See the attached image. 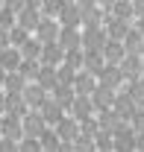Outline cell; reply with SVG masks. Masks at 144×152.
Returning <instances> with one entry per match:
<instances>
[{
  "mask_svg": "<svg viewBox=\"0 0 144 152\" xmlns=\"http://www.w3.org/2000/svg\"><path fill=\"white\" fill-rule=\"evenodd\" d=\"M0 137L21 143V140H24V120L15 117V114H3V117H0Z\"/></svg>",
  "mask_w": 144,
  "mask_h": 152,
  "instance_id": "1",
  "label": "cell"
},
{
  "mask_svg": "<svg viewBox=\"0 0 144 152\" xmlns=\"http://www.w3.org/2000/svg\"><path fill=\"white\" fill-rule=\"evenodd\" d=\"M106 41H109V35L103 26H85L82 29V50H100L103 53Z\"/></svg>",
  "mask_w": 144,
  "mask_h": 152,
  "instance_id": "2",
  "label": "cell"
},
{
  "mask_svg": "<svg viewBox=\"0 0 144 152\" xmlns=\"http://www.w3.org/2000/svg\"><path fill=\"white\" fill-rule=\"evenodd\" d=\"M71 117L82 126V123H88V120H94V105H91V96H73L71 102Z\"/></svg>",
  "mask_w": 144,
  "mask_h": 152,
  "instance_id": "3",
  "label": "cell"
},
{
  "mask_svg": "<svg viewBox=\"0 0 144 152\" xmlns=\"http://www.w3.org/2000/svg\"><path fill=\"white\" fill-rule=\"evenodd\" d=\"M97 85H103V88H109V91H121V85H124V76H121V67L118 64H106L103 70H100V76H97Z\"/></svg>",
  "mask_w": 144,
  "mask_h": 152,
  "instance_id": "4",
  "label": "cell"
},
{
  "mask_svg": "<svg viewBox=\"0 0 144 152\" xmlns=\"http://www.w3.org/2000/svg\"><path fill=\"white\" fill-rule=\"evenodd\" d=\"M38 114H41V120H44L47 126H53V129H56V126H59V120L65 117V108H62V105L56 102L53 96H47V99L41 102V108H38Z\"/></svg>",
  "mask_w": 144,
  "mask_h": 152,
  "instance_id": "5",
  "label": "cell"
},
{
  "mask_svg": "<svg viewBox=\"0 0 144 152\" xmlns=\"http://www.w3.org/2000/svg\"><path fill=\"white\" fill-rule=\"evenodd\" d=\"M59 26H68V29H79L82 26V15H79V6L73 3V0H68L65 6H62V12H59Z\"/></svg>",
  "mask_w": 144,
  "mask_h": 152,
  "instance_id": "6",
  "label": "cell"
},
{
  "mask_svg": "<svg viewBox=\"0 0 144 152\" xmlns=\"http://www.w3.org/2000/svg\"><path fill=\"white\" fill-rule=\"evenodd\" d=\"M53 132H56V137H59L62 143H73V140L79 137V123H76L73 117H68V114H65V117L59 120V126H56Z\"/></svg>",
  "mask_w": 144,
  "mask_h": 152,
  "instance_id": "7",
  "label": "cell"
},
{
  "mask_svg": "<svg viewBox=\"0 0 144 152\" xmlns=\"http://www.w3.org/2000/svg\"><path fill=\"white\" fill-rule=\"evenodd\" d=\"M24 105H27V108H33V111H38V108H41V102H44V99H47V91H44V88H41V85H36V82H27V88H24Z\"/></svg>",
  "mask_w": 144,
  "mask_h": 152,
  "instance_id": "8",
  "label": "cell"
},
{
  "mask_svg": "<svg viewBox=\"0 0 144 152\" xmlns=\"http://www.w3.org/2000/svg\"><path fill=\"white\" fill-rule=\"evenodd\" d=\"M103 29H106L109 41H121V44H124V38H126V32L132 29V23H129V20H118V18H112V15H106Z\"/></svg>",
  "mask_w": 144,
  "mask_h": 152,
  "instance_id": "9",
  "label": "cell"
},
{
  "mask_svg": "<svg viewBox=\"0 0 144 152\" xmlns=\"http://www.w3.org/2000/svg\"><path fill=\"white\" fill-rule=\"evenodd\" d=\"M59 20L56 18H44L41 15V23H38V29H36V38L41 41V44H53L56 38H59Z\"/></svg>",
  "mask_w": 144,
  "mask_h": 152,
  "instance_id": "10",
  "label": "cell"
},
{
  "mask_svg": "<svg viewBox=\"0 0 144 152\" xmlns=\"http://www.w3.org/2000/svg\"><path fill=\"white\" fill-rule=\"evenodd\" d=\"M103 67H106V58H103L100 50H82V70H85V73H91L97 79Z\"/></svg>",
  "mask_w": 144,
  "mask_h": 152,
  "instance_id": "11",
  "label": "cell"
},
{
  "mask_svg": "<svg viewBox=\"0 0 144 152\" xmlns=\"http://www.w3.org/2000/svg\"><path fill=\"white\" fill-rule=\"evenodd\" d=\"M79 15H82V29H85V26H103L109 12H103L97 3H91V6H79Z\"/></svg>",
  "mask_w": 144,
  "mask_h": 152,
  "instance_id": "12",
  "label": "cell"
},
{
  "mask_svg": "<svg viewBox=\"0 0 144 152\" xmlns=\"http://www.w3.org/2000/svg\"><path fill=\"white\" fill-rule=\"evenodd\" d=\"M91 105H94V111H112V105H115V91H109L103 85H97L94 88V94H91Z\"/></svg>",
  "mask_w": 144,
  "mask_h": 152,
  "instance_id": "13",
  "label": "cell"
},
{
  "mask_svg": "<svg viewBox=\"0 0 144 152\" xmlns=\"http://www.w3.org/2000/svg\"><path fill=\"white\" fill-rule=\"evenodd\" d=\"M41 64H47V67H59L62 61H65V50L59 47V41H53V44H44L41 47V58H38Z\"/></svg>",
  "mask_w": 144,
  "mask_h": 152,
  "instance_id": "14",
  "label": "cell"
},
{
  "mask_svg": "<svg viewBox=\"0 0 144 152\" xmlns=\"http://www.w3.org/2000/svg\"><path fill=\"white\" fill-rule=\"evenodd\" d=\"M44 129H47V123L41 120L38 111H27L24 114V137H41Z\"/></svg>",
  "mask_w": 144,
  "mask_h": 152,
  "instance_id": "15",
  "label": "cell"
},
{
  "mask_svg": "<svg viewBox=\"0 0 144 152\" xmlns=\"http://www.w3.org/2000/svg\"><path fill=\"white\" fill-rule=\"evenodd\" d=\"M56 41H59L62 50H79V47H82V29H68V26H62Z\"/></svg>",
  "mask_w": 144,
  "mask_h": 152,
  "instance_id": "16",
  "label": "cell"
},
{
  "mask_svg": "<svg viewBox=\"0 0 144 152\" xmlns=\"http://www.w3.org/2000/svg\"><path fill=\"white\" fill-rule=\"evenodd\" d=\"M94 88H97V79H94L91 73H85V70H79L76 79H73V94L76 96H91Z\"/></svg>",
  "mask_w": 144,
  "mask_h": 152,
  "instance_id": "17",
  "label": "cell"
},
{
  "mask_svg": "<svg viewBox=\"0 0 144 152\" xmlns=\"http://www.w3.org/2000/svg\"><path fill=\"white\" fill-rule=\"evenodd\" d=\"M118 67H121L124 82H132V79L141 76V56H124V61H121Z\"/></svg>",
  "mask_w": 144,
  "mask_h": 152,
  "instance_id": "18",
  "label": "cell"
},
{
  "mask_svg": "<svg viewBox=\"0 0 144 152\" xmlns=\"http://www.w3.org/2000/svg\"><path fill=\"white\" fill-rule=\"evenodd\" d=\"M21 61H24V58H21V50H18V47H6V50H0V67H3L6 73H15V70L21 67Z\"/></svg>",
  "mask_w": 144,
  "mask_h": 152,
  "instance_id": "19",
  "label": "cell"
},
{
  "mask_svg": "<svg viewBox=\"0 0 144 152\" xmlns=\"http://www.w3.org/2000/svg\"><path fill=\"white\" fill-rule=\"evenodd\" d=\"M124 50H126V56H144V35L135 29V26L126 32V38H124Z\"/></svg>",
  "mask_w": 144,
  "mask_h": 152,
  "instance_id": "20",
  "label": "cell"
},
{
  "mask_svg": "<svg viewBox=\"0 0 144 152\" xmlns=\"http://www.w3.org/2000/svg\"><path fill=\"white\" fill-rule=\"evenodd\" d=\"M38 23H41V12H38V9L24 6V12H18V26H24L27 32H36Z\"/></svg>",
  "mask_w": 144,
  "mask_h": 152,
  "instance_id": "21",
  "label": "cell"
},
{
  "mask_svg": "<svg viewBox=\"0 0 144 152\" xmlns=\"http://www.w3.org/2000/svg\"><path fill=\"white\" fill-rule=\"evenodd\" d=\"M109 15L118 20H135V9H132V0H115V6L109 9Z\"/></svg>",
  "mask_w": 144,
  "mask_h": 152,
  "instance_id": "22",
  "label": "cell"
},
{
  "mask_svg": "<svg viewBox=\"0 0 144 152\" xmlns=\"http://www.w3.org/2000/svg\"><path fill=\"white\" fill-rule=\"evenodd\" d=\"M36 85H41L47 94H53V88L59 85V76H56V67H47V64H41V70H38V79Z\"/></svg>",
  "mask_w": 144,
  "mask_h": 152,
  "instance_id": "23",
  "label": "cell"
},
{
  "mask_svg": "<svg viewBox=\"0 0 144 152\" xmlns=\"http://www.w3.org/2000/svg\"><path fill=\"white\" fill-rule=\"evenodd\" d=\"M126 56L124 44L121 41H106V47H103V58H106V64H121Z\"/></svg>",
  "mask_w": 144,
  "mask_h": 152,
  "instance_id": "24",
  "label": "cell"
},
{
  "mask_svg": "<svg viewBox=\"0 0 144 152\" xmlns=\"http://www.w3.org/2000/svg\"><path fill=\"white\" fill-rule=\"evenodd\" d=\"M56 99V102H59V105H62V108H65V111H68V108H71V102H73V85H65V82H59V85H56L53 88V94H50Z\"/></svg>",
  "mask_w": 144,
  "mask_h": 152,
  "instance_id": "25",
  "label": "cell"
},
{
  "mask_svg": "<svg viewBox=\"0 0 144 152\" xmlns=\"http://www.w3.org/2000/svg\"><path fill=\"white\" fill-rule=\"evenodd\" d=\"M24 88H27V79L15 70V73H6L3 79V94H24Z\"/></svg>",
  "mask_w": 144,
  "mask_h": 152,
  "instance_id": "26",
  "label": "cell"
},
{
  "mask_svg": "<svg viewBox=\"0 0 144 152\" xmlns=\"http://www.w3.org/2000/svg\"><path fill=\"white\" fill-rule=\"evenodd\" d=\"M38 70H41V61H33V58H24L18 67V73L27 79V82H36L38 79Z\"/></svg>",
  "mask_w": 144,
  "mask_h": 152,
  "instance_id": "27",
  "label": "cell"
},
{
  "mask_svg": "<svg viewBox=\"0 0 144 152\" xmlns=\"http://www.w3.org/2000/svg\"><path fill=\"white\" fill-rule=\"evenodd\" d=\"M41 47H44V44H41L38 38H30L24 47H18V50H21V58H33V61H38V58H41Z\"/></svg>",
  "mask_w": 144,
  "mask_h": 152,
  "instance_id": "28",
  "label": "cell"
},
{
  "mask_svg": "<svg viewBox=\"0 0 144 152\" xmlns=\"http://www.w3.org/2000/svg\"><path fill=\"white\" fill-rule=\"evenodd\" d=\"M124 91L132 96V102H135V105H141V102H144V79L138 76V79L126 82V88H124Z\"/></svg>",
  "mask_w": 144,
  "mask_h": 152,
  "instance_id": "29",
  "label": "cell"
},
{
  "mask_svg": "<svg viewBox=\"0 0 144 152\" xmlns=\"http://www.w3.org/2000/svg\"><path fill=\"white\" fill-rule=\"evenodd\" d=\"M62 64H68L73 73H79L82 70V47L79 50H65V61Z\"/></svg>",
  "mask_w": 144,
  "mask_h": 152,
  "instance_id": "30",
  "label": "cell"
},
{
  "mask_svg": "<svg viewBox=\"0 0 144 152\" xmlns=\"http://www.w3.org/2000/svg\"><path fill=\"white\" fill-rule=\"evenodd\" d=\"M30 38H33V35H30V32H27L24 26H18V23H15V26L9 29V44H12V47H24V44H27Z\"/></svg>",
  "mask_w": 144,
  "mask_h": 152,
  "instance_id": "31",
  "label": "cell"
},
{
  "mask_svg": "<svg viewBox=\"0 0 144 152\" xmlns=\"http://www.w3.org/2000/svg\"><path fill=\"white\" fill-rule=\"evenodd\" d=\"M65 3L68 0H41V15L44 18H59V12H62Z\"/></svg>",
  "mask_w": 144,
  "mask_h": 152,
  "instance_id": "32",
  "label": "cell"
},
{
  "mask_svg": "<svg viewBox=\"0 0 144 152\" xmlns=\"http://www.w3.org/2000/svg\"><path fill=\"white\" fill-rule=\"evenodd\" d=\"M15 23H18V15L9 12L6 6H0V29H12Z\"/></svg>",
  "mask_w": 144,
  "mask_h": 152,
  "instance_id": "33",
  "label": "cell"
},
{
  "mask_svg": "<svg viewBox=\"0 0 144 152\" xmlns=\"http://www.w3.org/2000/svg\"><path fill=\"white\" fill-rule=\"evenodd\" d=\"M18 152H41V143H38V137H24L18 143Z\"/></svg>",
  "mask_w": 144,
  "mask_h": 152,
  "instance_id": "34",
  "label": "cell"
},
{
  "mask_svg": "<svg viewBox=\"0 0 144 152\" xmlns=\"http://www.w3.org/2000/svg\"><path fill=\"white\" fill-rule=\"evenodd\" d=\"M0 6H6V9H9V12H15V15L24 12V0H3Z\"/></svg>",
  "mask_w": 144,
  "mask_h": 152,
  "instance_id": "35",
  "label": "cell"
},
{
  "mask_svg": "<svg viewBox=\"0 0 144 152\" xmlns=\"http://www.w3.org/2000/svg\"><path fill=\"white\" fill-rule=\"evenodd\" d=\"M0 152H18V143H15V140H6V137H0Z\"/></svg>",
  "mask_w": 144,
  "mask_h": 152,
  "instance_id": "36",
  "label": "cell"
},
{
  "mask_svg": "<svg viewBox=\"0 0 144 152\" xmlns=\"http://www.w3.org/2000/svg\"><path fill=\"white\" fill-rule=\"evenodd\" d=\"M6 47H12L9 44V29H0V50H6Z\"/></svg>",
  "mask_w": 144,
  "mask_h": 152,
  "instance_id": "37",
  "label": "cell"
},
{
  "mask_svg": "<svg viewBox=\"0 0 144 152\" xmlns=\"http://www.w3.org/2000/svg\"><path fill=\"white\" fill-rule=\"evenodd\" d=\"M132 9H135V18L144 15V0H132Z\"/></svg>",
  "mask_w": 144,
  "mask_h": 152,
  "instance_id": "38",
  "label": "cell"
},
{
  "mask_svg": "<svg viewBox=\"0 0 144 152\" xmlns=\"http://www.w3.org/2000/svg\"><path fill=\"white\" fill-rule=\"evenodd\" d=\"M97 6H100V9H103V12H109V9H112V6H115V0H97Z\"/></svg>",
  "mask_w": 144,
  "mask_h": 152,
  "instance_id": "39",
  "label": "cell"
},
{
  "mask_svg": "<svg viewBox=\"0 0 144 152\" xmlns=\"http://www.w3.org/2000/svg\"><path fill=\"white\" fill-rule=\"evenodd\" d=\"M132 26H135V29H138V32L144 35V15H141V18H135V20H132Z\"/></svg>",
  "mask_w": 144,
  "mask_h": 152,
  "instance_id": "40",
  "label": "cell"
},
{
  "mask_svg": "<svg viewBox=\"0 0 144 152\" xmlns=\"http://www.w3.org/2000/svg\"><path fill=\"white\" fill-rule=\"evenodd\" d=\"M24 6H30V9H38V12H41V0H24Z\"/></svg>",
  "mask_w": 144,
  "mask_h": 152,
  "instance_id": "41",
  "label": "cell"
},
{
  "mask_svg": "<svg viewBox=\"0 0 144 152\" xmlns=\"http://www.w3.org/2000/svg\"><path fill=\"white\" fill-rule=\"evenodd\" d=\"M135 152H144V134L135 137Z\"/></svg>",
  "mask_w": 144,
  "mask_h": 152,
  "instance_id": "42",
  "label": "cell"
},
{
  "mask_svg": "<svg viewBox=\"0 0 144 152\" xmlns=\"http://www.w3.org/2000/svg\"><path fill=\"white\" fill-rule=\"evenodd\" d=\"M76 6H91V3H97V0H73Z\"/></svg>",
  "mask_w": 144,
  "mask_h": 152,
  "instance_id": "43",
  "label": "cell"
},
{
  "mask_svg": "<svg viewBox=\"0 0 144 152\" xmlns=\"http://www.w3.org/2000/svg\"><path fill=\"white\" fill-rule=\"evenodd\" d=\"M3 79H6V70L0 67V88H3Z\"/></svg>",
  "mask_w": 144,
  "mask_h": 152,
  "instance_id": "44",
  "label": "cell"
},
{
  "mask_svg": "<svg viewBox=\"0 0 144 152\" xmlns=\"http://www.w3.org/2000/svg\"><path fill=\"white\" fill-rule=\"evenodd\" d=\"M141 79H144V56H141Z\"/></svg>",
  "mask_w": 144,
  "mask_h": 152,
  "instance_id": "45",
  "label": "cell"
},
{
  "mask_svg": "<svg viewBox=\"0 0 144 152\" xmlns=\"http://www.w3.org/2000/svg\"><path fill=\"white\" fill-rule=\"evenodd\" d=\"M0 3H3V0H0Z\"/></svg>",
  "mask_w": 144,
  "mask_h": 152,
  "instance_id": "46",
  "label": "cell"
},
{
  "mask_svg": "<svg viewBox=\"0 0 144 152\" xmlns=\"http://www.w3.org/2000/svg\"><path fill=\"white\" fill-rule=\"evenodd\" d=\"M94 152H97V149H94Z\"/></svg>",
  "mask_w": 144,
  "mask_h": 152,
  "instance_id": "47",
  "label": "cell"
}]
</instances>
